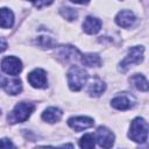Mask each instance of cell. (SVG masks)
Masks as SVG:
<instances>
[{"label":"cell","instance_id":"cell-15","mask_svg":"<svg viewBox=\"0 0 149 149\" xmlns=\"http://www.w3.org/2000/svg\"><path fill=\"white\" fill-rule=\"evenodd\" d=\"M14 23V14L9 8H0V27L10 28Z\"/></svg>","mask_w":149,"mask_h":149},{"label":"cell","instance_id":"cell-20","mask_svg":"<svg viewBox=\"0 0 149 149\" xmlns=\"http://www.w3.org/2000/svg\"><path fill=\"white\" fill-rule=\"evenodd\" d=\"M35 43L43 49H49V48H52L56 45V41L50 36H38L36 38Z\"/></svg>","mask_w":149,"mask_h":149},{"label":"cell","instance_id":"cell-2","mask_svg":"<svg viewBox=\"0 0 149 149\" xmlns=\"http://www.w3.org/2000/svg\"><path fill=\"white\" fill-rule=\"evenodd\" d=\"M128 137L137 143H144L148 139V122L143 118H135L129 128Z\"/></svg>","mask_w":149,"mask_h":149},{"label":"cell","instance_id":"cell-14","mask_svg":"<svg viewBox=\"0 0 149 149\" xmlns=\"http://www.w3.org/2000/svg\"><path fill=\"white\" fill-rule=\"evenodd\" d=\"M63 115V112L57 108V107H48L43 113H42V119L49 123H54L61 120Z\"/></svg>","mask_w":149,"mask_h":149},{"label":"cell","instance_id":"cell-18","mask_svg":"<svg viewBox=\"0 0 149 149\" xmlns=\"http://www.w3.org/2000/svg\"><path fill=\"white\" fill-rule=\"evenodd\" d=\"M129 81L132 83V85L135 88H137L140 91H144V92L148 91V80L146 79V77L143 74L136 73V74H134V76L130 77Z\"/></svg>","mask_w":149,"mask_h":149},{"label":"cell","instance_id":"cell-11","mask_svg":"<svg viewBox=\"0 0 149 149\" xmlns=\"http://www.w3.org/2000/svg\"><path fill=\"white\" fill-rule=\"evenodd\" d=\"M101 28V21L93 16H87L83 22V29L86 34H97Z\"/></svg>","mask_w":149,"mask_h":149},{"label":"cell","instance_id":"cell-10","mask_svg":"<svg viewBox=\"0 0 149 149\" xmlns=\"http://www.w3.org/2000/svg\"><path fill=\"white\" fill-rule=\"evenodd\" d=\"M135 20H136V17H135L134 13L132 10H128V9L119 12L115 16L116 24L120 26V27H123V28H128V27L133 26Z\"/></svg>","mask_w":149,"mask_h":149},{"label":"cell","instance_id":"cell-27","mask_svg":"<svg viewBox=\"0 0 149 149\" xmlns=\"http://www.w3.org/2000/svg\"><path fill=\"white\" fill-rule=\"evenodd\" d=\"M0 114H1V111H0Z\"/></svg>","mask_w":149,"mask_h":149},{"label":"cell","instance_id":"cell-12","mask_svg":"<svg viewBox=\"0 0 149 149\" xmlns=\"http://www.w3.org/2000/svg\"><path fill=\"white\" fill-rule=\"evenodd\" d=\"M106 90V84L100 80L99 78H94L87 86V93L91 95V97H100Z\"/></svg>","mask_w":149,"mask_h":149},{"label":"cell","instance_id":"cell-26","mask_svg":"<svg viewBox=\"0 0 149 149\" xmlns=\"http://www.w3.org/2000/svg\"><path fill=\"white\" fill-rule=\"evenodd\" d=\"M6 80H7V79H5L2 76H0V86H1V87H3V85H5Z\"/></svg>","mask_w":149,"mask_h":149},{"label":"cell","instance_id":"cell-9","mask_svg":"<svg viewBox=\"0 0 149 149\" xmlns=\"http://www.w3.org/2000/svg\"><path fill=\"white\" fill-rule=\"evenodd\" d=\"M94 121L87 116H72L68 120V125L76 132H81L86 128L92 127Z\"/></svg>","mask_w":149,"mask_h":149},{"label":"cell","instance_id":"cell-24","mask_svg":"<svg viewBox=\"0 0 149 149\" xmlns=\"http://www.w3.org/2000/svg\"><path fill=\"white\" fill-rule=\"evenodd\" d=\"M6 49H7V42H6V40H5V38L0 37V52L5 51Z\"/></svg>","mask_w":149,"mask_h":149},{"label":"cell","instance_id":"cell-4","mask_svg":"<svg viewBox=\"0 0 149 149\" xmlns=\"http://www.w3.org/2000/svg\"><path fill=\"white\" fill-rule=\"evenodd\" d=\"M143 54H144V48L142 45H136L130 48L125 59L121 61L119 65V70L126 72L129 69V66H132L133 64H140L143 61Z\"/></svg>","mask_w":149,"mask_h":149},{"label":"cell","instance_id":"cell-6","mask_svg":"<svg viewBox=\"0 0 149 149\" xmlns=\"http://www.w3.org/2000/svg\"><path fill=\"white\" fill-rule=\"evenodd\" d=\"M56 56L62 59L63 62H70V61H79L81 52L72 47V45H62L57 49L56 51Z\"/></svg>","mask_w":149,"mask_h":149},{"label":"cell","instance_id":"cell-22","mask_svg":"<svg viewBox=\"0 0 149 149\" xmlns=\"http://www.w3.org/2000/svg\"><path fill=\"white\" fill-rule=\"evenodd\" d=\"M36 8H42L52 3V0H29Z\"/></svg>","mask_w":149,"mask_h":149},{"label":"cell","instance_id":"cell-8","mask_svg":"<svg viewBox=\"0 0 149 149\" xmlns=\"http://www.w3.org/2000/svg\"><path fill=\"white\" fill-rule=\"evenodd\" d=\"M97 142L102 148H111L114 144V134L106 127L100 126L97 129Z\"/></svg>","mask_w":149,"mask_h":149},{"label":"cell","instance_id":"cell-19","mask_svg":"<svg viewBox=\"0 0 149 149\" xmlns=\"http://www.w3.org/2000/svg\"><path fill=\"white\" fill-rule=\"evenodd\" d=\"M94 144H95V136L91 133L85 134L79 140V146L84 149H92V148H94Z\"/></svg>","mask_w":149,"mask_h":149},{"label":"cell","instance_id":"cell-7","mask_svg":"<svg viewBox=\"0 0 149 149\" xmlns=\"http://www.w3.org/2000/svg\"><path fill=\"white\" fill-rule=\"evenodd\" d=\"M29 84L35 88H45L48 86L47 73L43 69H35L27 77Z\"/></svg>","mask_w":149,"mask_h":149},{"label":"cell","instance_id":"cell-17","mask_svg":"<svg viewBox=\"0 0 149 149\" xmlns=\"http://www.w3.org/2000/svg\"><path fill=\"white\" fill-rule=\"evenodd\" d=\"M81 64H84L85 66H100L101 64V58L98 54H85L80 56V59Z\"/></svg>","mask_w":149,"mask_h":149},{"label":"cell","instance_id":"cell-1","mask_svg":"<svg viewBox=\"0 0 149 149\" xmlns=\"http://www.w3.org/2000/svg\"><path fill=\"white\" fill-rule=\"evenodd\" d=\"M34 109H35V105L33 102L21 101V102L15 105L13 111L8 114L7 120L12 125L19 123V122H24V121H27L29 119V116L31 115Z\"/></svg>","mask_w":149,"mask_h":149},{"label":"cell","instance_id":"cell-21","mask_svg":"<svg viewBox=\"0 0 149 149\" xmlns=\"http://www.w3.org/2000/svg\"><path fill=\"white\" fill-rule=\"evenodd\" d=\"M59 13H61V15H62L64 19H66L68 21H73V20H76L77 16H78L77 10L73 9V8H71V7H62V8L59 9Z\"/></svg>","mask_w":149,"mask_h":149},{"label":"cell","instance_id":"cell-16","mask_svg":"<svg viewBox=\"0 0 149 149\" xmlns=\"http://www.w3.org/2000/svg\"><path fill=\"white\" fill-rule=\"evenodd\" d=\"M3 88L8 94L16 95L22 91V83L19 78H13V79L6 80V83L3 85Z\"/></svg>","mask_w":149,"mask_h":149},{"label":"cell","instance_id":"cell-5","mask_svg":"<svg viewBox=\"0 0 149 149\" xmlns=\"http://www.w3.org/2000/svg\"><path fill=\"white\" fill-rule=\"evenodd\" d=\"M1 70L10 76H16L22 70V63L17 57L8 56L1 61Z\"/></svg>","mask_w":149,"mask_h":149},{"label":"cell","instance_id":"cell-13","mask_svg":"<svg viewBox=\"0 0 149 149\" xmlns=\"http://www.w3.org/2000/svg\"><path fill=\"white\" fill-rule=\"evenodd\" d=\"M111 105H112V107H114L115 109L126 111V109L132 108V107L134 106V102L130 101L129 97H127V95H119V97H115L114 99H112Z\"/></svg>","mask_w":149,"mask_h":149},{"label":"cell","instance_id":"cell-23","mask_svg":"<svg viewBox=\"0 0 149 149\" xmlns=\"http://www.w3.org/2000/svg\"><path fill=\"white\" fill-rule=\"evenodd\" d=\"M0 148H15L13 142L9 139H1L0 140Z\"/></svg>","mask_w":149,"mask_h":149},{"label":"cell","instance_id":"cell-25","mask_svg":"<svg viewBox=\"0 0 149 149\" xmlns=\"http://www.w3.org/2000/svg\"><path fill=\"white\" fill-rule=\"evenodd\" d=\"M70 1H72L74 3H79V5H86V3H88L90 0H70Z\"/></svg>","mask_w":149,"mask_h":149},{"label":"cell","instance_id":"cell-3","mask_svg":"<svg viewBox=\"0 0 149 149\" xmlns=\"http://www.w3.org/2000/svg\"><path fill=\"white\" fill-rule=\"evenodd\" d=\"M87 78H88L87 72L80 66L73 65L68 71V84L72 91L81 90L83 86L86 84Z\"/></svg>","mask_w":149,"mask_h":149}]
</instances>
